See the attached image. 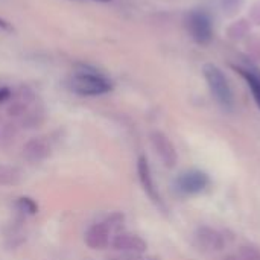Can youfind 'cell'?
Here are the masks:
<instances>
[{"label":"cell","instance_id":"16","mask_svg":"<svg viewBox=\"0 0 260 260\" xmlns=\"http://www.w3.org/2000/svg\"><path fill=\"white\" fill-rule=\"evenodd\" d=\"M108 260H158V257L152 256H143V254H134V253H123L117 257H110Z\"/></svg>","mask_w":260,"mask_h":260},{"label":"cell","instance_id":"17","mask_svg":"<svg viewBox=\"0 0 260 260\" xmlns=\"http://www.w3.org/2000/svg\"><path fill=\"white\" fill-rule=\"evenodd\" d=\"M239 2H241V0H222L224 8H227V9H235V8L239 5Z\"/></svg>","mask_w":260,"mask_h":260},{"label":"cell","instance_id":"6","mask_svg":"<svg viewBox=\"0 0 260 260\" xmlns=\"http://www.w3.org/2000/svg\"><path fill=\"white\" fill-rule=\"evenodd\" d=\"M50 155V143L44 137H32L23 146V158L29 163H40Z\"/></svg>","mask_w":260,"mask_h":260},{"label":"cell","instance_id":"7","mask_svg":"<svg viewBox=\"0 0 260 260\" xmlns=\"http://www.w3.org/2000/svg\"><path fill=\"white\" fill-rule=\"evenodd\" d=\"M197 245L209 253L221 251L224 248V238L219 232L210 227H200L195 233Z\"/></svg>","mask_w":260,"mask_h":260},{"label":"cell","instance_id":"13","mask_svg":"<svg viewBox=\"0 0 260 260\" xmlns=\"http://www.w3.org/2000/svg\"><path fill=\"white\" fill-rule=\"evenodd\" d=\"M17 209H18L21 213H24V215H35V213L38 212L37 203H35L32 198H29V197H21V198H18V201H17Z\"/></svg>","mask_w":260,"mask_h":260},{"label":"cell","instance_id":"14","mask_svg":"<svg viewBox=\"0 0 260 260\" xmlns=\"http://www.w3.org/2000/svg\"><path fill=\"white\" fill-rule=\"evenodd\" d=\"M239 257L242 260H260V250L253 245H244L239 250Z\"/></svg>","mask_w":260,"mask_h":260},{"label":"cell","instance_id":"10","mask_svg":"<svg viewBox=\"0 0 260 260\" xmlns=\"http://www.w3.org/2000/svg\"><path fill=\"white\" fill-rule=\"evenodd\" d=\"M111 238V230L105 222L93 224L85 233V244L91 250H104L108 247Z\"/></svg>","mask_w":260,"mask_h":260},{"label":"cell","instance_id":"11","mask_svg":"<svg viewBox=\"0 0 260 260\" xmlns=\"http://www.w3.org/2000/svg\"><path fill=\"white\" fill-rule=\"evenodd\" d=\"M238 70L244 76V79L247 81V85L250 87L253 98L260 108V70H257L256 67H251V66L250 67H239Z\"/></svg>","mask_w":260,"mask_h":260},{"label":"cell","instance_id":"2","mask_svg":"<svg viewBox=\"0 0 260 260\" xmlns=\"http://www.w3.org/2000/svg\"><path fill=\"white\" fill-rule=\"evenodd\" d=\"M203 72H204V78L207 81V85L210 88V93L213 94L216 102L224 110H233L235 96H233L232 87L229 84V79L222 73V70L215 64H206Z\"/></svg>","mask_w":260,"mask_h":260},{"label":"cell","instance_id":"18","mask_svg":"<svg viewBox=\"0 0 260 260\" xmlns=\"http://www.w3.org/2000/svg\"><path fill=\"white\" fill-rule=\"evenodd\" d=\"M224 260H242L241 257H238V256H227Z\"/></svg>","mask_w":260,"mask_h":260},{"label":"cell","instance_id":"9","mask_svg":"<svg viewBox=\"0 0 260 260\" xmlns=\"http://www.w3.org/2000/svg\"><path fill=\"white\" fill-rule=\"evenodd\" d=\"M137 174H139L140 184H142L143 190L146 192V195L154 203H160V195H158V190H157L155 183H154V178H152L151 166H149L148 158L145 155L139 157V160H137Z\"/></svg>","mask_w":260,"mask_h":260},{"label":"cell","instance_id":"3","mask_svg":"<svg viewBox=\"0 0 260 260\" xmlns=\"http://www.w3.org/2000/svg\"><path fill=\"white\" fill-rule=\"evenodd\" d=\"M187 30L190 34V37L200 43V44H206L212 40L213 37V30H212V21L209 18V15L203 11H193L189 14L187 17Z\"/></svg>","mask_w":260,"mask_h":260},{"label":"cell","instance_id":"5","mask_svg":"<svg viewBox=\"0 0 260 260\" xmlns=\"http://www.w3.org/2000/svg\"><path fill=\"white\" fill-rule=\"evenodd\" d=\"M111 245L114 250L122 253H134V254H143L148 248V244L143 238L134 235V233H117L114 239L111 241Z\"/></svg>","mask_w":260,"mask_h":260},{"label":"cell","instance_id":"12","mask_svg":"<svg viewBox=\"0 0 260 260\" xmlns=\"http://www.w3.org/2000/svg\"><path fill=\"white\" fill-rule=\"evenodd\" d=\"M21 172L12 166H0V184L2 186H12L20 183Z\"/></svg>","mask_w":260,"mask_h":260},{"label":"cell","instance_id":"4","mask_svg":"<svg viewBox=\"0 0 260 260\" xmlns=\"http://www.w3.org/2000/svg\"><path fill=\"white\" fill-rule=\"evenodd\" d=\"M151 143H152L158 158L161 160V163L166 168H174L177 165L178 154L175 151V146L172 145V142L169 140V137L166 134H163L161 131L151 133Z\"/></svg>","mask_w":260,"mask_h":260},{"label":"cell","instance_id":"1","mask_svg":"<svg viewBox=\"0 0 260 260\" xmlns=\"http://www.w3.org/2000/svg\"><path fill=\"white\" fill-rule=\"evenodd\" d=\"M69 88L81 96H101L111 90V82L94 72H75L69 79Z\"/></svg>","mask_w":260,"mask_h":260},{"label":"cell","instance_id":"19","mask_svg":"<svg viewBox=\"0 0 260 260\" xmlns=\"http://www.w3.org/2000/svg\"><path fill=\"white\" fill-rule=\"evenodd\" d=\"M104 2H105V0H104Z\"/></svg>","mask_w":260,"mask_h":260},{"label":"cell","instance_id":"8","mask_svg":"<svg viewBox=\"0 0 260 260\" xmlns=\"http://www.w3.org/2000/svg\"><path fill=\"white\" fill-rule=\"evenodd\" d=\"M209 177L201 171H189L180 175L177 184L184 193H200L209 186Z\"/></svg>","mask_w":260,"mask_h":260},{"label":"cell","instance_id":"15","mask_svg":"<svg viewBox=\"0 0 260 260\" xmlns=\"http://www.w3.org/2000/svg\"><path fill=\"white\" fill-rule=\"evenodd\" d=\"M123 215L122 213H113V215H110L104 222L107 224V227L111 230V232H114V230H119L120 227H122V224H123Z\"/></svg>","mask_w":260,"mask_h":260}]
</instances>
